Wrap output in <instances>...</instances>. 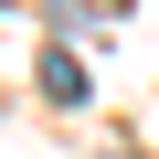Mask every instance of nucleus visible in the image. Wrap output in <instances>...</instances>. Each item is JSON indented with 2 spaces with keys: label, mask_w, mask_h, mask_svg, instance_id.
Segmentation results:
<instances>
[{
  "label": "nucleus",
  "mask_w": 159,
  "mask_h": 159,
  "mask_svg": "<svg viewBox=\"0 0 159 159\" xmlns=\"http://www.w3.org/2000/svg\"><path fill=\"white\" fill-rule=\"evenodd\" d=\"M106 11H138V0H106Z\"/></svg>",
  "instance_id": "nucleus-2"
},
{
  "label": "nucleus",
  "mask_w": 159,
  "mask_h": 159,
  "mask_svg": "<svg viewBox=\"0 0 159 159\" xmlns=\"http://www.w3.org/2000/svg\"><path fill=\"white\" fill-rule=\"evenodd\" d=\"M43 96H53V106H74V96H85V64H74V53H53V64H43Z\"/></svg>",
  "instance_id": "nucleus-1"
}]
</instances>
